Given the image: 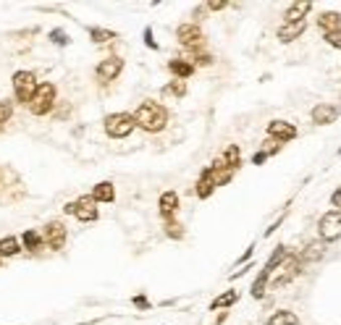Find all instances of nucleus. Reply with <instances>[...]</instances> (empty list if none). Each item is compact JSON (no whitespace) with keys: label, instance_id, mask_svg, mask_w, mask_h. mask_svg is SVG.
<instances>
[{"label":"nucleus","instance_id":"nucleus-21","mask_svg":"<svg viewBox=\"0 0 341 325\" xmlns=\"http://www.w3.org/2000/svg\"><path fill=\"white\" fill-rule=\"evenodd\" d=\"M268 325H299V317L291 309H278L268 317Z\"/></svg>","mask_w":341,"mask_h":325},{"label":"nucleus","instance_id":"nucleus-20","mask_svg":"<svg viewBox=\"0 0 341 325\" xmlns=\"http://www.w3.org/2000/svg\"><path fill=\"white\" fill-rule=\"evenodd\" d=\"M289 257V249L284 247V244H278V247L273 249V254H270V257H268V262H265V273H270V275H273V270L278 268V265H284V260Z\"/></svg>","mask_w":341,"mask_h":325},{"label":"nucleus","instance_id":"nucleus-11","mask_svg":"<svg viewBox=\"0 0 341 325\" xmlns=\"http://www.w3.org/2000/svg\"><path fill=\"white\" fill-rule=\"evenodd\" d=\"M310 11H312L310 0H294L284 14V24H299V21H304L310 16Z\"/></svg>","mask_w":341,"mask_h":325},{"label":"nucleus","instance_id":"nucleus-4","mask_svg":"<svg viewBox=\"0 0 341 325\" xmlns=\"http://www.w3.org/2000/svg\"><path fill=\"white\" fill-rule=\"evenodd\" d=\"M63 213H68V215H76L81 223H92V220H97V215H100V210H97V202L92 200V194H87V197H79V200H74V202H68L66 207H63Z\"/></svg>","mask_w":341,"mask_h":325},{"label":"nucleus","instance_id":"nucleus-23","mask_svg":"<svg viewBox=\"0 0 341 325\" xmlns=\"http://www.w3.org/2000/svg\"><path fill=\"white\" fill-rule=\"evenodd\" d=\"M89 37H92V42H97V45H105V42L116 40V37H119V34H116L113 29H102V27H89Z\"/></svg>","mask_w":341,"mask_h":325},{"label":"nucleus","instance_id":"nucleus-38","mask_svg":"<svg viewBox=\"0 0 341 325\" xmlns=\"http://www.w3.org/2000/svg\"><path fill=\"white\" fill-rule=\"evenodd\" d=\"M226 6H229L226 0H210V3H207V8H210V11H223Z\"/></svg>","mask_w":341,"mask_h":325},{"label":"nucleus","instance_id":"nucleus-29","mask_svg":"<svg viewBox=\"0 0 341 325\" xmlns=\"http://www.w3.org/2000/svg\"><path fill=\"white\" fill-rule=\"evenodd\" d=\"M323 40L331 45L333 50H341V29H336V32H325L323 34Z\"/></svg>","mask_w":341,"mask_h":325},{"label":"nucleus","instance_id":"nucleus-3","mask_svg":"<svg viewBox=\"0 0 341 325\" xmlns=\"http://www.w3.org/2000/svg\"><path fill=\"white\" fill-rule=\"evenodd\" d=\"M317 236L325 244L341 239V210H328L320 215V220H317Z\"/></svg>","mask_w":341,"mask_h":325},{"label":"nucleus","instance_id":"nucleus-5","mask_svg":"<svg viewBox=\"0 0 341 325\" xmlns=\"http://www.w3.org/2000/svg\"><path fill=\"white\" fill-rule=\"evenodd\" d=\"M37 79H34L32 71H16L14 74V92H16V100L24 102V105H29V102L34 100V95H37Z\"/></svg>","mask_w":341,"mask_h":325},{"label":"nucleus","instance_id":"nucleus-15","mask_svg":"<svg viewBox=\"0 0 341 325\" xmlns=\"http://www.w3.org/2000/svg\"><path fill=\"white\" fill-rule=\"evenodd\" d=\"M323 254H325V241H310L299 252V260H302V265H307V262H317Z\"/></svg>","mask_w":341,"mask_h":325},{"label":"nucleus","instance_id":"nucleus-7","mask_svg":"<svg viewBox=\"0 0 341 325\" xmlns=\"http://www.w3.org/2000/svg\"><path fill=\"white\" fill-rule=\"evenodd\" d=\"M176 37H179V42L184 45V48H189V50H194V53L205 45L202 29H199L194 21H189V24H179V29H176Z\"/></svg>","mask_w":341,"mask_h":325},{"label":"nucleus","instance_id":"nucleus-36","mask_svg":"<svg viewBox=\"0 0 341 325\" xmlns=\"http://www.w3.org/2000/svg\"><path fill=\"white\" fill-rule=\"evenodd\" d=\"M331 207H333V210H341V187L331 194Z\"/></svg>","mask_w":341,"mask_h":325},{"label":"nucleus","instance_id":"nucleus-35","mask_svg":"<svg viewBox=\"0 0 341 325\" xmlns=\"http://www.w3.org/2000/svg\"><path fill=\"white\" fill-rule=\"evenodd\" d=\"M132 301H134V307H139V309H150V301H147V296H145V294L134 296Z\"/></svg>","mask_w":341,"mask_h":325},{"label":"nucleus","instance_id":"nucleus-32","mask_svg":"<svg viewBox=\"0 0 341 325\" xmlns=\"http://www.w3.org/2000/svg\"><path fill=\"white\" fill-rule=\"evenodd\" d=\"M11 115H14V105H11V102H0V123H6Z\"/></svg>","mask_w":341,"mask_h":325},{"label":"nucleus","instance_id":"nucleus-10","mask_svg":"<svg viewBox=\"0 0 341 325\" xmlns=\"http://www.w3.org/2000/svg\"><path fill=\"white\" fill-rule=\"evenodd\" d=\"M268 136L276 139V142H281V144H284V142H291V139L297 136V126L289 123V121L276 118V121L268 123Z\"/></svg>","mask_w":341,"mask_h":325},{"label":"nucleus","instance_id":"nucleus-30","mask_svg":"<svg viewBox=\"0 0 341 325\" xmlns=\"http://www.w3.org/2000/svg\"><path fill=\"white\" fill-rule=\"evenodd\" d=\"M166 234L171 239H184V228L179 223H173V220H166Z\"/></svg>","mask_w":341,"mask_h":325},{"label":"nucleus","instance_id":"nucleus-12","mask_svg":"<svg viewBox=\"0 0 341 325\" xmlns=\"http://www.w3.org/2000/svg\"><path fill=\"white\" fill-rule=\"evenodd\" d=\"M121 71H124V61L121 58H105V61H100L97 63V76L102 79V81H113L116 76H121Z\"/></svg>","mask_w":341,"mask_h":325},{"label":"nucleus","instance_id":"nucleus-17","mask_svg":"<svg viewBox=\"0 0 341 325\" xmlns=\"http://www.w3.org/2000/svg\"><path fill=\"white\" fill-rule=\"evenodd\" d=\"M315 21H317V27L323 29V34L341 29V14H338V11H323V14L317 16Z\"/></svg>","mask_w":341,"mask_h":325},{"label":"nucleus","instance_id":"nucleus-33","mask_svg":"<svg viewBox=\"0 0 341 325\" xmlns=\"http://www.w3.org/2000/svg\"><path fill=\"white\" fill-rule=\"evenodd\" d=\"M194 66H213V55H207V53H194Z\"/></svg>","mask_w":341,"mask_h":325},{"label":"nucleus","instance_id":"nucleus-18","mask_svg":"<svg viewBox=\"0 0 341 325\" xmlns=\"http://www.w3.org/2000/svg\"><path fill=\"white\" fill-rule=\"evenodd\" d=\"M168 71L176 76V79H189L192 74H194V63H189V61H181V58H173V61H168Z\"/></svg>","mask_w":341,"mask_h":325},{"label":"nucleus","instance_id":"nucleus-27","mask_svg":"<svg viewBox=\"0 0 341 325\" xmlns=\"http://www.w3.org/2000/svg\"><path fill=\"white\" fill-rule=\"evenodd\" d=\"M21 241H24V247H27V249H32V252H37V249L42 247V236L37 234V231H24Z\"/></svg>","mask_w":341,"mask_h":325},{"label":"nucleus","instance_id":"nucleus-16","mask_svg":"<svg viewBox=\"0 0 341 325\" xmlns=\"http://www.w3.org/2000/svg\"><path fill=\"white\" fill-rule=\"evenodd\" d=\"M197 197L199 200H207L210 194L215 192V181H213V171H210V166L202 171V176H199V181H197Z\"/></svg>","mask_w":341,"mask_h":325},{"label":"nucleus","instance_id":"nucleus-22","mask_svg":"<svg viewBox=\"0 0 341 325\" xmlns=\"http://www.w3.org/2000/svg\"><path fill=\"white\" fill-rule=\"evenodd\" d=\"M223 162H226V168H231V171H237L242 166V152H239L237 144H229L223 149Z\"/></svg>","mask_w":341,"mask_h":325},{"label":"nucleus","instance_id":"nucleus-13","mask_svg":"<svg viewBox=\"0 0 341 325\" xmlns=\"http://www.w3.org/2000/svg\"><path fill=\"white\" fill-rule=\"evenodd\" d=\"M158 207H160L163 220H171L176 215V210H179V194L176 192H163L160 200H158Z\"/></svg>","mask_w":341,"mask_h":325},{"label":"nucleus","instance_id":"nucleus-2","mask_svg":"<svg viewBox=\"0 0 341 325\" xmlns=\"http://www.w3.org/2000/svg\"><path fill=\"white\" fill-rule=\"evenodd\" d=\"M102 126H105V134L110 139H126L137 129V121H134L132 113H110V115H105Z\"/></svg>","mask_w":341,"mask_h":325},{"label":"nucleus","instance_id":"nucleus-39","mask_svg":"<svg viewBox=\"0 0 341 325\" xmlns=\"http://www.w3.org/2000/svg\"><path fill=\"white\" fill-rule=\"evenodd\" d=\"M265 160H268V155H265V152H255V157H252V162H255V166H263Z\"/></svg>","mask_w":341,"mask_h":325},{"label":"nucleus","instance_id":"nucleus-24","mask_svg":"<svg viewBox=\"0 0 341 325\" xmlns=\"http://www.w3.org/2000/svg\"><path fill=\"white\" fill-rule=\"evenodd\" d=\"M19 239L16 236H6L0 239V257H14V254H19Z\"/></svg>","mask_w":341,"mask_h":325},{"label":"nucleus","instance_id":"nucleus-25","mask_svg":"<svg viewBox=\"0 0 341 325\" xmlns=\"http://www.w3.org/2000/svg\"><path fill=\"white\" fill-rule=\"evenodd\" d=\"M268 281H270V273L260 270V275H257L255 283H252V296H255V299H263V296H265V291H268Z\"/></svg>","mask_w":341,"mask_h":325},{"label":"nucleus","instance_id":"nucleus-31","mask_svg":"<svg viewBox=\"0 0 341 325\" xmlns=\"http://www.w3.org/2000/svg\"><path fill=\"white\" fill-rule=\"evenodd\" d=\"M50 42H55V45H61V48H63V45H68L71 40L66 37L63 29H53V32H50Z\"/></svg>","mask_w":341,"mask_h":325},{"label":"nucleus","instance_id":"nucleus-19","mask_svg":"<svg viewBox=\"0 0 341 325\" xmlns=\"http://www.w3.org/2000/svg\"><path fill=\"white\" fill-rule=\"evenodd\" d=\"M92 200L95 202H113L116 200V187L110 181H100L95 189H92Z\"/></svg>","mask_w":341,"mask_h":325},{"label":"nucleus","instance_id":"nucleus-1","mask_svg":"<svg viewBox=\"0 0 341 325\" xmlns=\"http://www.w3.org/2000/svg\"><path fill=\"white\" fill-rule=\"evenodd\" d=\"M132 115H134V121H137L139 129H145L150 134L163 131V129H166V123H168V110L163 108L160 102H155V100H145Z\"/></svg>","mask_w":341,"mask_h":325},{"label":"nucleus","instance_id":"nucleus-26","mask_svg":"<svg viewBox=\"0 0 341 325\" xmlns=\"http://www.w3.org/2000/svg\"><path fill=\"white\" fill-rule=\"evenodd\" d=\"M239 301V294L237 291H223L220 296H215L213 301H210V309H218V307H231Z\"/></svg>","mask_w":341,"mask_h":325},{"label":"nucleus","instance_id":"nucleus-34","mask_svg":"<svg viewBox=\"0 0 341 325\" xmlns=\"http://www.w3.org/2000/svg\"><path fill=\"white\" fill-rule=\"evenodd\" d=\"M145 45L150 50H158V42L152 40V27H145Z\"/></svg>","mask_w":341,"mask_h":325},{"label":"nucleus","instance_id":"nucleus-37","mask_svg":"<svg viewBox=\"0 0 341 325\" xmlns=\"http://www.w3.org/2000/svg\"><path fill=\"white\" fill-rule=\"evenodd\" d=\"M252 252H255V244H250V247H247V252L242 254V257H239V260H237V268H239V265H244L247 260H250V257H252Z\"/></svg>","mask_w":341,"mask_h":325},{"label":"nucleus","instance_id":"nucleus-14","mask_svg":"<svg viewBox=\"0 0 341 325\" xmlns=\"http://www.w3.org/2000/svg\"><path fill=\"white\" fill-rule=\"evenodd\" d=\"M304 29H307V21H299V24H284V27H278V40L284 42V45H289V42H294V40H299L302 34H304Z\"/></svg>","mask_w":341,"mask_h":325},{"label":"nucleus","instance_id":"nucleus-6","mask_svg":"<svg viewBox=\"0 0 341 325\" xmlns=\"http://www.w3.org/2000/svg\"><path fill=\"white\" fill-rule=\"evenodd\" d=\"M55 105V84H50V81H45V84L37 87V95H34V100L29 102V110L34 115H45V113H50Z\"/></svg>","mask_w":341,"mask_h":325},{"label":"nucleus","instance_id":"nucleus-40","mask_svg":"<svg viewBox=\"0 0 341 325\" xmlns=\"http://www.w3.org/2000/svg\"><path fill=\"white\" fill-rule=\"evenodd\" d=\"M338 155H341V147H338Z\"/></svg>","mask_w":341,"mask_h":325},{"label":"nucleus","instance_id":"nucleus-8","mask_svg":"<svg viewBox=\"0 0 341 325\" xmlns=\"http://www.w3.org/2000/svg\"><path fill=\"white\" fill-rule=\"evenodd\" d=\"M45 244H48L50 249H63L66 247V239H68V231H66V226L61 223V220H50L48 226H45Z\"/></svg>","mask_w":341,"mask_h":325},{"label":"nucleus","instance_id":"nucleus-9","mask_svg":"<svg viewBox=\"0 0 341 325\" xmlns=\"http://www.w3.org/2000/svg\"><path fill=\"white\" fill-rule=\"evenodd\" d=\"M338 115H341V108L333 105V102H317V105L310 110V118H312V123H317V126L333 123Z\"/></svg>","mask_w":341,"mask_h":325},{"label":"nucleus","instance_id":"nucleus-28","mask_svg":"<svg viewBox=\"0 0 341 325\" xmlns=\"http://www.w3.org/2000/svg\"><path fill=\"white\" fill-rule=\"evenodd\" d=\"M163 95H173V97H184L186 95V84L181 79H176V81H171L168 87H163Z\"/></svg>","mask_w":341,"mask_h":325}]
</instances>
